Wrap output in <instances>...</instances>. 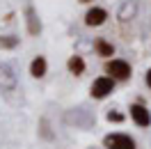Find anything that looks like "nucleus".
I'll use <instances>...</instances> for the list:
<instances>
[{"label":"nucleus","mask_w":151,"mask_h":149,"mask_svg":"<svg viewBox=\"0 0 151 149\" xmlns=\"http://www.w3.org/2000/svg\"><path fill=\"white\" fill-rule=\"evenodd\" d=\"M114 83L117 80L112 76H99V78H94V83L89 87V94L94 99H105V96H110L114 92Z\"/></svg>","instance_id":"f257e3e1"},{"label":"nucleus","mask_w":151,"mask_h":149,"mask_svg":"<svg viewBox=\"0 0 151 149\" xmlns=\"http://www.w3.org/2000/svg\"><path fill=\"white\" fill-rule=\"evenodd\" d=\"M105 74L112 76L114 80H128L133 76V69L126 60H108L105 62Z\"/></svg>","instance_id":"f03ea898"},{"label":"nucleus","mask_w":151,"mask_h":149,"mask_svg":"<svg viewBox=\"0 0 151 149\" xmlns=\"http://www.w3.org/2000/svg\"><path fill=\"white\" fill-rule=\"evenodd\" d=\"M105 149H135V140L126 133H108L103 138Z\"/></svg>","instance_id":"7ed1b4c3"},{"label":"nucleus","mask_w":151,"mask_h":149,"mask_svg":"<svg viewBox=\"0 0 151 149\" xmlns=\"http://www.w3.org/2000/svg\"><path fill=\"white\" fill-rule=\"evenodd\" d=\"M16 83H19L16 71H14L7 62H0V90L12 92V90H16Z\"/></svg>","instance_id":"20e7f679"},{"label":"nucleus","mask_w":151,"mask_h":149,"mask_svg":"<svg viewBox=\"0 0 151 149\" xmlns=\"http://www.w3.org/2000/svg\"><path fill=\"white\" fill-rule=\"evenodd\" d=\"M131 119L140 126V129H147L151 124V112L142 106V103H133L131 106Z\"/></svg>","instance_id":"39448f33"},{"label":"nucleus","mask_w":151,"mask_h":149,"mask_svg":"<svg viewBox=\"0 0 151 149\" xmlns=\"http://www.w3.org/2000/svg\"><path fill=\"white\" fill-rule=\"evenodd\" d=\"M105 21H108V12L103 7H92L85 14V25H89V28H99V25H103Z\"/></svg>","instance_id":"423d86ee"},{"label":"nucleus","mask_w":151,"mask_h":149,"mask_svg":"<svg viewBox=\"0 0 151 149\" xmlns=\"http://www.w3.org/2000/svg\"><path fill=\"white\" fill-rule=\"evenodd\" d=\"M25 23H28V35L37 37L39 32H41V19H39L35 7H25Z\"/></svg>","instance_id":"0eeeda50"},{"label":"nucleus","mask_w":151,"mask_h":149,"mask_svg":"<svg viewBox=\"0 0 151 149\" xmlns=\"http://www.w3.org/2000/svg\"><path fill=\"white\" fill-rule=\"evenodd\" d=\"M66 122H76L78 126H89V124H94V117H92L87 110L78 108V110H73V112L66 115Z\"/></svg>","instance_id":"6e6552de"},{"label":"nucleus","mask_w":151,"mask_h":149,"mask_svg":"<svg viewBox=\"0 0 151 149\" xmlns=\"http://www.w3.org/2000/svg\"><path fill=\"white\" fill-rule=\"evenodd\" d=\"M48 71V62H46V57H35L32 62H30V76L32 78H44Z\"/></svg>","instance_id":"1a4fd4ad"},{"label":"nucleus","mask_w":151,"mask_h":149,"mask_svg":"<svg viewBox=\"0 0 151 149\" xmlns=\"http://www.w3.org/2000/svg\"><path fill=\"white\" fill-rule=\"evenodd\" d=\"M66 69H69V74L80 76L83 71H85V60H83L80 55H71L69 60H66Z\"/></svg>","instance_id":"9d476101"},{"label":"nucleus","mask_w":151,"mask_h":149,"mask_svg":"<svg viewBox=\"0 0 151 149\" xmlns=\"http://www.w3.org/2000/svg\"><path fill=\"white\" fill-rule=\"evenodd\" d=\"M94 51L99 53V55H103V57L114 55V46L110 44V41H105V39H96L94 41Z\"/></svg>","instance_id":"9b49d317"},{"label":"nucleus","mask_w":151,"mask_h":149,"mask_svg":"<svg viewBox=\"0 0 151 149\" xmlns=\"http://www.w3.org/2000/svg\"><path fill=\"white\" fill-rule=\"evenodd\" d=\"M135 9H137V2H135V0H126L122 5V9H119V19L122 21L133 19V16H135Z\"/></svg>","instance_id":"f8f14e48"},{"label":"nucleus","mask_w":151,"mask_h":149,"mask_svg":"<svg viewBox=\"0 0 151 149\" xmlns=\"http://www.w3.org/2000/svg\"><path fill=\"white\" fill-rule=\"evenodd\" d=\"M14 46H19V37H14V35L0 37V48H14Z\"/></svg>","instance_id":"ddd939ff"},{"label":"nucleus","mask_w":151,"mask_h":149,"mask_svg":"<svg viewBox=\"0 0 151 149\" xmlns=\"http://www.w3.org/2000/svg\"><path fill=\"white\" fill-rule=\"evenodd\" d=\"M105 117H108V122H124V115H122V112H117V110H110Z\"/></svg>","instance_id":"4468645a"},{"label":"nucleus","mask_w":151,"mask_h":149,"mask_svg":"<svg viewBox=\"0 0 151 149\" xmlns=\"http://www.w3.org/2000/svg\"><path fill=\"white\" fill-rule=\"evenodd\" d=\"M144 80H147V85H149V87H151V69H149V71H147V76H144Z\"/></svg>","instance_id":"2eb2a0df"},{"label":"nucleus","mask_w":151,"mask_h":149,"mask_svg":"<svg viewBox=\"0 0 151 149\" xmlns=\"http://www.w3.org/2000/svg\"><path fill=\"white\" fill-rule=\"evenodd\" d=\"M80 2H92V0H80Z\"/></svg>","instance_id":"dca6fc26"}]
</instances>
